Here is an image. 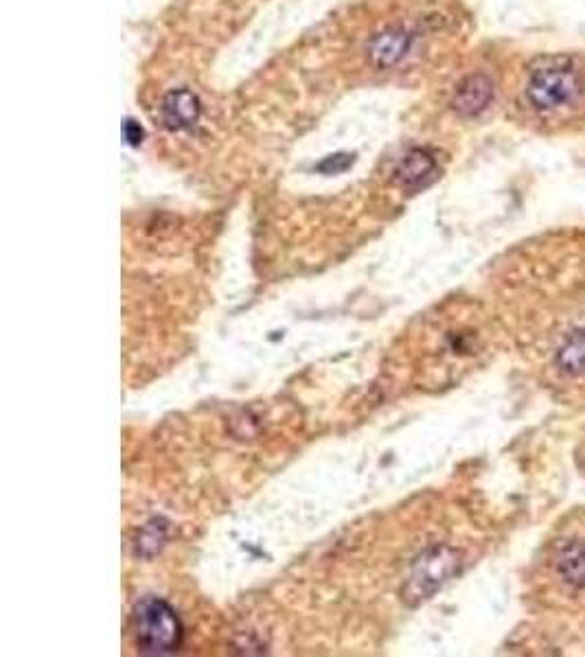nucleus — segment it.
I'll return each instance as SVG.
<instances>
[{
    "label": "nucleus",
    "mask_w": 585,
    "mask_h": 657,
    "mask_svg": "<svg viewBox=\"0 0 585 657\" xmlns=\"http://www.w3.org/2000/svg\"><path fill=\"white\" fill-rule=\"evenodd\" d=\"M537 590L548 612L585 616V509L566 515L544 541Z\"/></svg>",
    "instance_id": "nucleus-1"
},
{
    "label": "nucleus",
    "mask_w": 585,
    "mask_h": 657,
    "mask_svg": "<svg viewBox=\"0 0 585 657\" xmlns=\"http://www.w3.org/2000/svg\"><path fill=\"white\" fill-rule=\"evenodd\" d=\"M132 629L136 647L147 655H167L180 649L182 625L165 601L147 596L134 607Z\"/></svg>",
    "instance_id": "nucleus-2"
},
{
    "label": "nucleus",
    "mask_w": 585,
    "mask_h": 657,
    "mask_svg": "<svg viewBox=\"0 0 585 657\" xmlns=\"http://www.w3.org/2000/svg\"><path fill=\"white\" fill-rule=\"evenodd\" d=\"M581 75L568 62H553L539 66L526 84V97L539 112H555L575 103L581 95Z\"/></svg>",
    "instance_id": "nucleus-3"
},
{
    "label": "nucleus",
    "mask_w": 585,
    "mask_h": 657,
    "mask_svg": "<svg viewBox=\"0 0 585 657\" xmlns=\"http://www.w3.org/2000/svg\"><path fill=\"white\" fill-rule=\"evenodd\" d=\"M463 570V555L456 548L441 544L430 548L415 563L406 587V598L412 601H426L441 585Z\"/></svg>",
    "instance_id": "nucleus-4"
},
{
    "label": "nucleus",
    "mask_w": 585,
    "mask_h": 657,
    "mask_svg": "<svg viewBox=\"0 0 585 657\" xmlns=\"http://www.w3.org/2000/svg\"><path fill=\"white\" fill-rule=\"evenodd\" d=\"M493 99V82L485 73L467 75L461 84L456 86L452 106L461 117H476Z\"/></svg>",
    "instance_id": "nucleus-5"
},
{
    "label": "nucleus",
    "mask_w": 585,
    "mask_h": 657,
    "mask_svg": "<svg viewBox=\"0 0 585 657\" xmlns=\"http://www.w3.org/2000/svg\"><path fill=\"white\" fill-rule=\"evenodd\" d=\"M202 106L200 99L191 90H171L163 101V121L169 130H189L200 121Z\"/></svg>",
    "instance_id": "nucleus-6"
},
{
    "label": "nucleus",
    "mask_w": 585,
    "mask_h": 657,
    "mask_svg": "<svg viewBox=\"0 0 585 657\" xmlns=\"http://www.w3.org/2000/svg\"><path fill=\"white\" fill-rule=\"evenodd\" d=\"M437 171L439 165L430 152H426V149H412L399 163L395 178L404 189H423L437 178Z\"/></svg>",
    "instance_id": "nucleus-7"
},
{
    "label": "nucleus",
    "mask_w": 585,
    "mask_h": 657,
    "mask_svg": "<svg viewBox=\"0 0 585 657\" xmlns=\"http://www.w3.org/2000/svg\"><path fill=\"white\" fill-rule=\"evenodd\" d=\"M412 36L406 29H386L380 36L373 38L369 46V55L377 68L397 66L410 51Z\"/></svg>",
    "instance_id": "nucleus-8"
},
{
    "label": "nucleus",
    "mask_w": 585,
    "mask_h": 657,
    "mask_svg": "<svg viewBox=\"0 0 585 657\" xmlns=\"http://www.w3.org/2000/svg\"><path fill=\"white\" fill-rule=\"evenodd\" d=\"M163 541H165V526H160L156 520L152 524H147V528L143 530V535L139 539V552H143L145 555L147 546H152V552H156Z\"/></svg>",
    "instance_id": "nucleus-9"
},
{
    "label": "nucleus",
    "mask_w": 585,
    "mask_h": 657,
    "mask_svg": "<svg viewBox=\"0 0 585 657\" xmlns=\"http://www.w3.org/2000/svg\"><path fill=\"white\" fill-rule=\"evenodd\" d=\"M353 165V158L347 154H338V156H329L325 158L323 163L318 165V171H323V174H340V171L349 169Z\"/></svg>",
    "instance_id": "nucleus-10"
},
{
    "label": "nucleus",
    "mask_w": 585,
    "mask_h": 657,
    "mask_svg": "<svg viewBox=\"0 0 585 657\" xmlns=\"http://www.w3.org/2000/svg\"><path fill=\"white\" fill-rule=\"evenodd\" d=\"M123 136L130 145H139L143 141V128L136 121H128L123 125Z\"/></svg>",
    "instance_id": "nucleus-11"
}]
</instances>
